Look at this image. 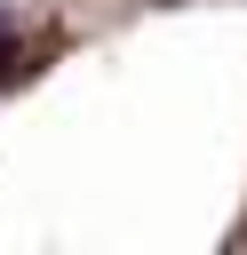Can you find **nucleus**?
I'll return each mask as SVG.
<instances>
[{
	"instance_id": "nucleus-1",
	"label": "nucleus",
	"mask_w": 247,
	"mask_h": 255,
	"mask_svg": "<svg viewBox=\"0 0 247 255\" xmlns=\"http://www.w3.org/2000/svg\"><path fill=\"white\" fill-rule=\"evenodd\" d=\"M8 48H16V24H8V16H0V64H8Z\"/></svg>"
}]
</instances>
